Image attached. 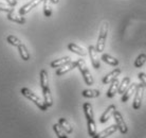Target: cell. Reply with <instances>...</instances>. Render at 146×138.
<instances>
[{
  "label": "cell",
  "instance_id": "obj_1",
  "mask_svg": "<svg viewBox=\"0 0 146 138\" xmlns=\"http://www.w3.org/2000/svg\"><path fill=\"white\" fill-rule=\"evenodd\" d=\"M21 94L23 97H26L27 99H29L30 101H32L35 104V105L40 109V111H42V112H46L48 109L47 105L44 104V102L41 100V99L37 96L36 94H34L32 90H30L29 88L27 87H23L21 88Z\"/></svg>",
  "mask_w": 146,
  "mask_h": 138
},
{
  "label": "cell",
  "instance_id": "obj_2",
  "mask_svg": "<svg viewBox=\"0 0 146 138\" xmlns=\"http://www.w3.org/2000/svg\"><path fill=\"white\" fill-rule=\"evenodd\" d=\"M107 34H108V22L104 21L101 25V29L99 33V38H98V43L95 45V49L96 51L101 53L105 49V44H106Z\"/></svg>",
  "mask_w": 146,
  "mask_h": 138
},
{
  "label": "cell",
  "instance_id": "obj_3",
  "mask_svg": "<svg viewBox=\"0 0 146 138\" xmlns=\"http://www.w3.org/2000/svg\"><path fill=\"white\" fill-rule=\"evenodd\" d=\"M76 67L80 69V73H82V76H83V78H84L85 83L87 84L88 86L93 85V84H94V80H93L92 74L90 73L88 67L86 66V63H85L84 60H82V58L77 60L76 61Z\"/></svg>",
  "mask_w": 146,
  "mask_h": 138
},
{
  "label": "cell",
  "instance_id": "obj_4",
  "mask_svg": "<svg viewBox=\"0 0 146 138\" xmlns=\"http://www.w3.org/2000/svg\"><path fill=\"white\" fill-rule=\"evenodd\" d=\"M144 85L143 84H138L137 90L135 92V99H133V103H132V107L135 109H140L142 105L143 101V94H144Z\"/></svg>",
  "mask_w": 146,
  "mask_h": 138
},
{
  "label": "cell",
  "instance_id": "obj_5",
  "mask_svg": "<svg viewBox=\"0 0 146 138\" xmlns=\"http://www.w3.org/2000/svg\"><path fill=\"white\" fill-rule=\"evenodd\" d=\"M113 118L115 120V124H117V130L122 133V134H126L128 132V127L126 122L124 121L123 119V116L121 115L120 112H117V109L114 111V113H113Z\"/></svg>",
  "mask_w": 146,
  "mask_h": 138
},
{
  "label": "cell",
  "instance_id": "obj_6",
  "mask_svg": "<svg viewBox=\"0 0 146 138\" xmlns=\"http://www.w3.org/2000/svg\"><path fill=\"white\" fill-rule=\"evenodd\" d=\"M41 1H44V0H31V1H29L28 3H26L25 5H22V7L19 9V15L25 16L26 14L30 13L34 7H36L37 5H38Z\"/></svg>",
  "mask_w": 146,
  "mask_h": 138
},
{
  "label": "cell",
  "instance_id": "obj_7",
  "mask_svg": "<svg viewBox=\"0 0 146 138\" xmlns=\"http://www.w3.org/2000/svg\"><path fill=\"white\" fill-rule=\"evenodd\" d=\"M88 53H89V56H90V60H91V64L93 66L94 69H99L100 68V60L99 56H98V51L95 49L94 46H89L88 48Z\"/></svg>",
  "mask_w": 146,
  "mask_h": 138
},
{
  "label": "cell",
  "instance_id": "obj_8",
  "mask_svg": "<svg viewBox=\"0 0 146 138\" xmlns=\"http://www.w3.org/2000/svg\"><path fill=\"white\" fill-rule=\"evenodd\" d=\"M117 131V124H113V125H110V127H106L102 132H100L99 134H95L92 138H107L108 136H111L112 134H114Z\"/></svg>",
  "mask_w": 146,
  "mask_h": 138
},
{
  "label": "cell",
  "instance_id": "obj_9",
  "mask_svg": "<svg viewBox=\"0 0 146 138\" xmlns=\"http://www.w3.org/2000/svg\"><path fill=\"white\" fill-rule=\"evenodd\" d=\"M76 67V62H71L70 61L69 63H67V64H65L64 66H62V67H59L57 70H56V76H64V74H66L67 72H69V71H71L72 69H74Z\"/></svg>",
  "mask_w": 146,
  "mask_h": 138
},
{
  "label": "cell",
  "instance_id": "obj_10",
  "mask_svg": "<svg viewBox=\"0 0 146 138\" xmlns=\"http://www.w3.org/2000/svg\"><path fill=\"white\" fill-rule=\"evenodd\" d=\"M137 87H138V84L137 83H132L129 85V87L125 90V92L123 94L122 98H121V102H127L132 94H135V90H137Z\"/></svg>",
  "mask_w": 146,
  "mask_h": 138
},
{
  "label": "cell",
  "instance_id": "obj_11",
  "mask_svg": "<svg viewBox=\"0 0 146 138\" xmlns=\"http://www.w3.org/2000/svg\"><path fill=\"white\" fill-rule=\"evenodd\" d=\"M115 109H117L115 105L108 106V107L106 109V111H104V113L102 114V116H101V118H100V122H101V123H105V122H107V121L111 118V116H113V113H114Z\"/></svg>",
  "mask_w": 146,
  "mask_h": 138
},
{
  "label": "cell",
  "instance_id": "obj_12",
  "mask_svg": "<svg viewBox=\"0 0 146 138\" xmlns=\"http://www.w3.org/2000/svg\"><path fill=\"white\" fill-rule=\"evenodd\" d=\"M120 74H121V69L120 68L113 69L111 72H109L108 74H106V76L103 78V80H102L103 84H110L113 80H114V79H117Z\"/></svg>",
  "mask_w": 146,
  "mask_h": 138
},
{
  "label": "cell",
  "instance_id": "obj_13",
  "mask_svg": "<svg viewBox=\"0 0 146 138\" xmlns=\"http://www.w3.org/2000/svg\"><path fill=\"white\" fill-rule=\"evenodd\" d=\"M83 109H84V114L87 121H92L94 120V115H93V109H92V105L89 102H86L83 105Z\"/></svg>",
  "mask_w": 146,
  "mask_h": 138
},
{
  "label": "cell",
  "instance_id": "obj_14",
  "mask_svg": "<svg viewBox=\"0 0 146 138\" xmlns=\"http://www.w3.org/2000/svg\"><path fill=\"white\" fill-rule=\"evenodd\" d=\"M68 49H69L71 52H73V53H75V54L80 55V56H86L87 55V52L83 49L82 47H80L78 45L74 44V43H70L69 45H68Z\"/></svg>",
  "mask_w": 146,
  "mask_h": 138
},
{
  "label": "cell",
  "instance_id": "obj_15",
  "mask_svg": "<svg viewBox=\"0 0 146 138\" xmlns=\"http://www.w3.org/2000/svg\"><path fill=\"white\" fill-rule=\"evenodd\" d=\"M7 17L9 20H11L13 22H16V23H19V25H23V23H26V19L23 16L21 15H17L15 14L14 12H10V13H7Z\"/></svg>",
  "mask_w": 146,
  "mask_h": 138
},
{
  "label": "cell",
  "instance_id": "obj_16",
  "mask_svg": "<svg viewBox=\"0 0 146 138\" xmlns=\"http://www.w3.org/2000/svg\"><path fill=\"white\" fill-rule=\"evenodd\" d=\"M119 85H120V82L117 79H114V80L110 83V87L107 91V97L108 98H113L114 94L117 92V89H119Z\"/></svg>",
  "mask_w": 146,
  "mask_h": 138
},
{
  "label": "cell",
  "instance_id": "obj_17",
  "mask_svg": "<svg viewBox=\"0 0 146 138\" xmlns=\"http://www.w3.org/2000/svg\"><path fill=\"white\" fill-rule=\"evenodd\" d=\"M42 94H44V102L47 105V107H51L53 105V98H52L51 90L50 88H46L42 89Z\"/></svg>",
  "mask_w": 146,
  "mask_h": 138
},
{
  "label": "cell",
  "instance_id": "obj_18",
  "mask_svg": "<svg viewBox=\"0 0 146 138\" xmlns=\"http://www.w3.org/2000/svg\"><path fill=\"white\" fill-rule=\"evenodd\" d=\"M40 87L41 89L49 88V76H48L47 70L44 69L40 71Z\"/></svg>",
  "mask_w": 146,
  "mask_h": 138
},
{
  "label": "cell",
  "instance_id": "obj_19",
  "mask_svg": "<svg viewBox=\"0 0 146 138\" xmlns=\"http://www.w3.org/2000/svg\"><path fill=\"white\" fill-rule=\"evenodd\" d=\"M101 58H102L103 62H105L106 64H108V65H110V66H117L120 64L119 60L111 56L110 54H107V53H103Z\"/></svg>",
  "mask_w": 146,
  "mask_h": 138
},
{
  "label": "cell",
  "instance_id": "obj_20",
  "mask_svg": "<svg viewBox=\"0 0 146 138\" xmlns=\"http://www.w3.org/2000/svg\"><path fill=\"white\" fill-rule=\"evenodd\" d=\"M58 124L62 127V130L66 132L67 134H71L73 132V127L70 124V122L65 118H59L58 119Z\"/></svg>",
  "mask_w": 146,
  "mask_h": 138
},
{
  "label": "cell",
  "instance_id": "obj_21",
  "mask_svg": "<svg viewBox=\"0 0 146 138\" xmlns=\"http://www.w3.org/2000/svg\"><path fill=\"white\" fill-rule=\"evenodd\" d=\"M70 61H71V58L69 56H64V58H58V60H54L53 62H51L50 66H51L52 68H59V67L64 66L67 63H69Z\"/></svg>",
  "mask_w": 146,
  "mask_h": 138
},
{
  "label": "cell",
  "instance_id": "obj_22",
  "mask_svg": "<svg viewBox=\"0 0 146 138\" xmlns=\"http://www.w3.org/2000/svg\"><path fill=\"white\" fill-rule=\"evenodd\" d=\"M129 85H130V78L129 76H125L124 79L122 80L121 84L119 85V89H117V92L120 94H123L125 92V90L129 87Z\"/></svg>",
  "mask_w": 146,
  "mask_h": 138
},
{
  "label": "cell",
  "instance_id": "obj_23",
  "mask_svg": "<svg viewBox=\"0 0 146 138\" xmlns=\"http://www.w3.org/2000/svg\"><path fill=\"white\" fill-rule=\"evenodd\" d=\"M82 94L85 98H98L101 94V92L99 89H85L83 90Z\"/></svg>",
  "mask_w": 146,
  "mask_h": 138
},
{
  "label": "cell",
  "instance_id": "obj_24",
  "mask_svg": "<svg viewBox=\"0 0 146 138\" xmlns=\"http://www.w3.org/2000/svg\"><path fill=\"white\" fill-rule=\"evenodd\" d=\"M18 51H19V54L21 56V58L23 61H29L30 60V53L27 47L25 46V44H21L18 47Z\"/></svg>",
  "mask_w": 146,
  "mask_h": 138
},
{
  "label": "cell",
  "instance_id": "obj_25",
  "mask_svg": "<svg viewBox=\"0 0 146 138\" xmlns=\"http://www.w3.org/2000/svg\"><path fill=\"white\" fill-rule=\"evenodd\" d=\"M53 130H54L55 134H56V136H57L58 138H68L67 137L66 132L62 130V127H60L58 123L53 124Z\"/></svg>",
  "mask_w": 146,
  "mask_h": 138
},
{
  "label": "cell",
  "instance_id": "obj_26",
  "mask_svg": "<svg viewBox=\"0 0 146 138\" xmlns=\"http://www.w3.org/2000/svg\"><path fill=\"white\" fill-rule=\"evenodd\" d=\"M51 0H44V14L46 17H50L52 15Z\"/></svg>",
  "mask_w": 146,
  "mask_h": 138
},
{
  "label": "cell",
  "instance_id": "obj_27",
  "mask_svg": "<svg viewBox=\"0 0 146 138\" xmlns=\"http://www.w3.org/2000/svg\"><path fill=\"white\" fill-rule=\"evenodd\" d=\"M145 63H146V54L145 53H141L140 55H138V58H135V68H141Z\"/></svg>",
  "mask_w": 146,
  "mask_h": 138
},
{
  "label": "cell",
  "instance_id": "obj_28",
  "mask_svg": "<svg viewBox=\"0 0 146 138\" xmlns=\"http://www.w3.org/2000/svg\"><path fill=\"white\" fill-rule=\"evenodd\" d=\"M7 42L10 45H12V46H14V47H16V48H18L19 46L22 44L21 40H19V38H17L16 36H14V35H9V36L7 37Z\"/></svg>",
  "mask_w": 146,
  "mask_h": 138
},
{
  "label": "cell",
  "instance_id": "obj_29",
  "mask_svg": "<svg viewBox=\"0 0 146 138\" xmlns=\"http://www.w3.org/2000/svg\"><path fill=\"white\" fill-rule=\"evenodd\" d=\"M87 127H88V134H89V136L93 137L96 134V124H95L94 120L87 121Z\"/></svg>",
  "mask_w": 146,
  "mask_h": 138
},
{
  "label": "cell",
  "instance_id": "obj_30",
  "mask_svg": "<svg viewBox=\"0 0 146 138\" xmlns=\"http://www.w3.org/2000/svg\"><path fill=\"white\" fill-rule=\"evenodd\" d=\"M0 11L5 12V13H10V12H13V7H10L9 4H4L2 2H0Z\"/></svg>",
  "mask_w": 146,
  "mask_h": 138
},
{
  "label": "cell",
  "instance_id": "obj_31",
  "mask_svg": "<svg viewBox=\"0 0 146 138\" xmlns=\"http://www.w3.org/2000/svg\"><path fill=\"white\" fill-rule=\"evenodd\" d=\"M138 78H139V80L141 81V84L144 85V87H146V74L144 72H140L138 74Z\"/></svg>",
  "mask_w": 146,
  "mask_h": 138
},
{
  "label": "cell",
  "instance_id": "obj_32",
  "mask_svg": "<svg viewBox=\"0 0 146 138\" xmlns=\"http://www.w3.org/2000/svg\"><path fill=\"white\" fill-rule=\"evenodd\" d=\"M5 1H7V4L12 7H16V4H17V0H5Z\"/></svg>",
  "mask_w": 146,
  "mask_h": 138
},
{
  "label": "cell",
  "instance_id": "obj_33",
  "mask_svg": "<svg viewBox=\"0 0 146 138\" xmlns=\"http://www.w3.org/2000/svg\"><path fill=\"white\" fill-rule=\"evenodd\" d=\"M51 2L52 3H54V4H57L59 2V0H51Z\"/></svg>",
  "mask_w": 146,
  "mask_h": 138
}]
</instances>
